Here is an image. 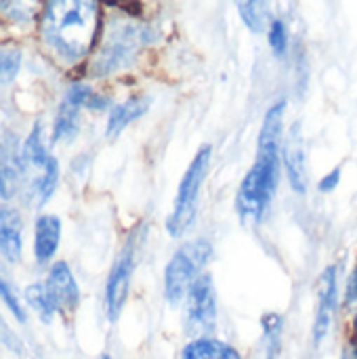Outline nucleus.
I'll list each match as a JSON object with an SVG mask.
<instances>
[{"label":"nucleus","instance_id":"obj_4","mask_svg":"<svg viewBox=\"0 0 357 359\" xmlns=\"http://www.w3.org/2000/svg\"><path fill=\"white\" fill-rule=\"evenodd\" d=\"M210 162H213V145L204 143L200 145V149L196 151V156L191 158V162L187 164L175 200H173V208L164 221V229L168 233V238L179 240L185 238L189 233V229L196 223L198 210H200V196H202V187L206 183L208 170H210Z\"/></svg>","mask_w":357,"mask_h":359},{"label":"nucleus","instance_id":"obj_12","mask_svg":"<svg viewBox=\"0 0 357 359\" xmlns=\"http://www.w3.org/2000/svg\"><path fill=\"white\" fill-rule=\"evenodd\" d=\"M21 215L17 208L4 204L0 206V255L8 261V263H17L21 259Z\"/></svg>","mask_w":357,"mask_h":359},{"label":"nucleus","instance_id":"obj_30","mask_svg":"<svg viewBox=\"0 0 357 359\" xmlns=\"http://www.w3.org/2000/svg\"><path fill=\"white\" fill-rule=\"evenodd\" d=\"M219 359H244V355H242V351H240L238 347H234V345H229V343L223 341Z\"/></svg>","mask_w":357,"mask_h":359},{"label":"nucleus","instance_id":"obj_9","mask_svg":"<svg viewBox=\"0 0 357 359\" xmlns=\"http://www.w3.org/2000/svg\"><path fill=\"white\" fill-rule=\"evenodd\" d=\"M282 168L288 181V187L303 196L307 194L309 177H307V158H305V141L301 133V122H295L284 135L282 143Z\"/></svg>","mask_w":357,"mask_h":359},{"label":"nucleus","instance_id":"obj_19","mask_svg":"<svg viewBox=\"0 0 357 359\" xmlns=\"http://www.w3.org/2000/svg\"><path fill=\"white\" fill-rule=\"evenodd\" d=\"M236 6H238V13L244 21V25L255 32V34H261L265 29V0H236Z\"/></svg>","mask_w":357,"mask_h":359},{"label":"nucleus","instance_id":"obj_21","mask_svg":"<svg viewBox=\"0 0 357 359\" xmlns=\"http://www.w3.org/2000/svg\"><path fill=\"white\" fill-rule=\"evenodd\" d=\"M40 0H0V15L15 23L32 21Z\"/></svg>","mask_w":357,"mask_h":359},{"label":"nucleus","instance_id":"obj_25","mask_svg":"<svg viewBox=\"0 0 357 359\" xmlns=\"http://www.w3.org/2000/svg\"><path fill=\"white\" fill-rule=\"evenodd\" d=\"M267 42H269V48L274 50V55L282 57L288 48V29H286V23L282 19H274L267 27Z\"/></svg>","mask_w":357,"mask_h":359},{"label":"nucleus","instance_id":"obj_18","mask_svg":"<svg viewBox=\"0 0 357 359\" xmlns=\"http://www.w3.org/2000/svg\"><path fill=\"white\" fill-rule=\"evenodd\" d=\"M57 183H59V164H57V160L50 156L48 162L44 164V168H40V170L36 172V179L32 181V191H34L38 204H44V202L53 196Z\"/></svg>","mask_w":357,"mask_h":359},{"label":"nucleus","instance_id":"obj_22","mask_svg":"<svg viewBox=\"0 0 357 359\" xmlns=\"http://www.w3.org/2000/svg\"><path fill=\"white\" fill-rule=\"evenodd\" d=\"M343 311L347 316V324H349V334H357V265L351 269L347 284H345V292H343Z\"/></svg>","mask_w":357,"mask_h":359},{"label":"nucleus","instance_id":"obj_26","mask_svg":"<svg viewBox=\"0 0 357 359\" xmlns=\"http://www.w3.org/2000/svg\"><path fill=\"white\" fill-rule=\"evenodd\" d=\"M0 299L4 301V305L8 307V311L15 316V320L23 324V322H25V311H23V307H21V303H19L15 290L11 288V284H8L2 276H0Z\"/></svg>","mask_w":357,"mask_h":359},{"label":"nucleus","instance_id":"obj_31","mask_svg":"<svg viewBox=\"0 0 357 359\" xmlns=\"http://www.w3.org/2000/svg\"><path fill=\"white\" fill-rule=\"evenodd\" d=\"M99 359H114V358H112V355H107V353H103Z\"/></svg>","mask_w":357,"mask_h":359},{"label":"nucleus","instance_id":"obj_8","mask_svg":"<svg viewBox=\"0 0 357 359\" xmlns=\"http://www.w3.org/2000/svg\"><path fill=\"white\" fill-rule=\"evenodd\" d=\"M341 309V278L339 267L328 265L322 269L318 278V292H316V313L311 324V345L320 349L326 339L330 337L337 316Z\"/></svg>","mask_w":357,"mask_h":359},{"label":"nucleus","instance_id":"obj_13","mask_svg":"<svg viewBox=\"0 0 357 359\" xmlns=\"http://www.w3.org/2000/svg\"><path fill=\"white\" fill-rule=\"evenodd\" d=\"M61 242V219L55 215H42L36 221L34 231V255L40 265L48 263Z\"/></svg>","mask_w":357,"mask_h":359},{"label":"nucleus","instance_id":"obj_10","mask_svg":"<svg viewBox=\"0 0 357 359\" xmlns=\"http://www.w3.org/2000/svg\"><path fill=\"white\" fill-rule=\"evenodd\" d=\"M95 90L88 84H72L57 109V118H55V126H53V141L55 143H67L72 141L78 130H80V109L86 107L90 95Z\"/></svg>","mask_w":357,"mask_h":359},{"label":"nucleus","instance_id":"obj_1","mask_svg":"<svg viewBox=\"0 0 357 359\" xmlns=\"http://www.w3.org/2000/svg\"><path fill=\"white\" fill-rule=\"evenodd\" d=\"M284 116L286 101L282 99L265 111L257 137V158L236 189L234 208L244 225H261L278 194L284 143Z\"/></svg>","mask_w":357,"mask_h":359},{"label":"nucleus","instance_id":"obj_27","mask_svg":"<svg viewBox=\"0 0 357 359\" xmlns=\"http://www.w3.org/2000/svg\"><path fill=\"white\" fill-rule=\"evenodd\" d=\"M341 181H343V168L341 166H335L326 175H322V179L318 181V191L320 194H332V191L339 189Z\"/></svg>","mask_w":357,"mask_h":359},{"label":"nucleus","instance_id":"obj_16","mask_svg":"<svg viewBox=\"0 0 357 359\" xmlns=\"http://www.w3.org/2000/svg\"><path fill=\"white\" fill-rule=\"evenodd\" d=\"M50 154L46 151L44 143H42V126L40 124H34L32 133L27 135L25 143H23V149H21V162L23 166L32 168V170H40L44 168V164L48 162Z\"/></svg>","mask_w":357,"mask_h":359},{"label":"nucleus","instance_id":"obj_14","mask_svg":"<svg viewBox=\"0 0 357 359\" xmlns=\"http://www.w3.org/2000/svg\"><path fill=\"white\" fill-rule=\"evenodd\" d=\"M151 105V99L149 97H130L118 105H114L109 109V116H107V124H105V135L109 139L118 137L126 126H130L135 120L143 118L147 114Z\"/></svg>","mask_w":357,"mask_h":359},{"label":"nucleus","instance_id":"obj_11","mask_svg":"<svg viewBox=\"0 0 357 359\" xmlns=\"http://www.w3.org/2000/svg\"><path fill=\"white\" fill-rule=\"evenodd\" d=\"M46 290L57 311H74L80 303V288L67 263H55L46 278Z\"/></svg>","mask_w":357,"mask_h":359},{"label":"nucleus","instance_id":"obj_7","mask_svg":"<svg viewBox=\"0 0 357 359\" xmlns=\"http://www.w3.org/2000/svg\"><path fill=\"white\" fill-rule=\"evenodd\" d=\"M141 240H143L141 229L135 227L109 269V276L105 282V316L109 322H118L124 311V305L130 292L133 273L137 267V252H139Z\"/></svg>","mask_w":357,"mask_h":359},{"label":"nucleus","instance_id":"obj_28","mask_svg":"<svg viewBox=\"0 0 357 359\" xmlns=\"http://www.w3.org/2000/svg\"><path fill=\"white\" fill-rule=\"evenodd\" d=\"M0 341L11 349V351H15V353H21V343H19V339L8 330V326H6V322L0 318Z\"/></svg>","mask_w":357,"mask_h":359},{"label":"nucleus","instance_id":"obj_17","mask_svg":"<svg viewBox=\"0 0 357 359\" xmlns=\"http://www.w3.org/2000/svg\"><path fill=\"white\" fill-rule=\"evenodd\" d=\"M223 341L217 337H194L187 339L179 351V359H219Z\"/></svg>","mask_w":357,"mask_h":359},{"label":"nucleus","instance_id":"obj_5","mask_svg":"<svg viewBox=\"0 0 357 359\" xmlns=\"http://www.w3.org/2000/svg\"><path fill=\"white\" fill-rule=\"evenodd\" d=\"M215 248L208 238H194L183 242L164 265L162 292L170 307H181L196 280L208 269Z\"/></svg>","mask_w":357,"mask_h":359},{"label":"nucleus","instance_id":"obj_24","mask_svg":"<svg viewBox=\"0 0 357 359\" xmlns=\"http://www.w3.org/2000/svg\"><path fill=\"white\" fill-rule=\"evenodd\" d=\"M15 183H17V170L11 164L6 151L0 147V200H11L15 194Z\"/></svg>","mask_w":357,"mask_h":359},{"label":"nucleus","instance_id":"obj_29","mask_svg":"<svg viewBox=\"0 0 357 359\" xmlns=\"http://www.w3.org/2000/svg\"><path fill=\"white\" fill-rule=\"evenodd\" d=\"M341 359H357V334H349L347 341L343 343Z\"/></svg>","mask_w":357,"mask_h":359},{"label":"nucleus","instance_id":"obj_3","mask_svg":"<svg viewBox=\"0 0 357 359\" xmlns=\"http://www.w3.org/2000/svg\"><path fill=\"white\" fill-rule=\"evenodd\" d=\"M149 27L137 19L118 17L109 21L103 40L90 61V74L103 78L128 69L137 61L139 53L149 44Z\"/></svg>","mask_w":357,"mask_h":359},{"label":"nucleus","instance_id":"obj_15","mask_svg":"<svg viewBox=\"0 0 357 359\" xmlns=\"http://www.w3.org/2000/svg\"><path fill=\"white\" fill-rule=\"evenodd\" d=\"M286 320L278 311H267L261 318V358L280 359L282 353V337H284Z\"/></svg>","mask_w":357,"mask_h":359},{"label":"nucleus","instance_id":"obj_20","mask_svg":"<svg viewBox=\"0 0 357 359\" xmlns=\"http://www.w3.org/2000/svg\"><path fill=\"white\" fill-rule=\"evenodd\" d=\"M25 299H27L29 307L40 316V320H42V322H46V324H48V322L53 320V316H55L57 307H55V303H53V299H50V294H48L46 286H42V284H32V286H27V290H25Z\"/></svg>","mask_w":357,"mask_h":359},{"label":"nucleus","instance_id":"obj_23","mask_svg":"<svg viewBox=\"0 0 357 359\" xmlns=\"http://www.w3.org/2000/svg\"><path fill=\"white\" fill-rule=\"evenodd\" d=\"M21 67V50L11 46L0 50V84H11Z\"/></svg>","mask_w":357,"mask_h":359},{"label":"nucleus","instance_id":"obj_6","mask_svg":"<svg viewBox=\"0 0 357 359\" xmlns=\"http://www.w3.org/2000/svg\"><path fill=\"white\" fill-rule=\"evenodd\" d=\"M183 309V330L189 339L194 337H215L219 326V297L215 280L204 271L191 286Z\"/></svg>","mask_w":357,"mask_h":359},{"label":"nucleus","instance_id":"obj_2","mask_svg":"<svg viewBox=\"0 0 357 359\" xmlns=\"http://www.w3.org/2000/svg\"><path fill=\"white\" fill-rule=\"evenodd\" d=\"M99 0H46L40 17L44 46L65 65L86 59L99 34Z\"/></svg>","mask_w":357,"mask_h":359}]
</instances>
